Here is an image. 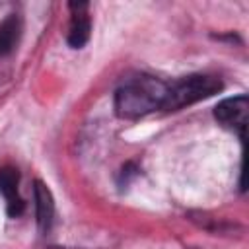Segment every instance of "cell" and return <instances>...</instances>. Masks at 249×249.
Listing matches in <instances>:
<instances>
[{
    "label": "cell",
    "instance_id": "obj_2",
    "mask_svg": "<svg viewBox=\"0 0 249 249\" xmlns=\"http://www.w3.org/2000/svg\"><path fill=\"white\" fill-rule=\"evenodd\" d=\"M222 89V82L216 76L208 74H193L179 78L167 84V95L163 101L165 111H177L185 105H193L200 99H206Z\"/></svg>",
    "mask_w": 249,
    "mask_h": 249
},
{
    "label": "cell",
    "instance_id": "obj_5",
    "mask_svg": "<svg viewBox=\"0 0 249 249\" xmlns=\"http://www.w3.org/2000/svg\"><path fill=\"white\" fill-rule=\"evenodd\" d=\"M88 4H70L72 10V19H70V29H68V43L72 49H82L86 45V41L89 39V29H91V21L88 16Z\"/></svg>",
    "mask_w": 249,
    "mask_h": 249
},
{
    "label": "cell",
    "instance_id": "obj_6",
    "mask_svg": "<svg viewBox=\"0 0 249 249\" xmlns=\"http://www.w3.org/2000/svg\"><path fill=\"white\" fill-rule=\"evenodd\" d=\"M35 202H37V222H39L41 230L47 231L51 228V222H53L54 204H53L49 189L41 181L35 183Z\"/></svg>",
    "mask_w": 249,
    "mask_h": 249
},
{
    "label": "cell",
    "instance_id": "obj_7",
    "mask_svg": "<svg viewBox=\"0 0 249 249\" xmlns=\"http://www.w3.org/2000/svg\"><path fill=\"white\" fill-rule=\"evenodd\" d=\"M19 33H21V21L18 16L12 14L0 23V56L14 51L19 39Z\"/></svg>",
    "mask_w": 249,
    "mask_h": 249
},
{
    "label": "cell",
    "instance_id": "obj_1",
    "mask_svg": "<svg viewBox=\"0 0 249 249\" xmlns=\"http://www.w3.org/2000/svg\"><path fill=\"white\" fill-rule=\"evenodd\" d=\"M167 82L154 76H134L115 91V113L121 119H140L163 109Z\"/></svg>",
    "mask_w": 249,
    "mask_h": 249
},
{
    "label": "cell",
    "instance_id": "obj_4",
    "mask_svg": "<svg viewBox=\"0 0 249 249\" xmlns=\"http://www.w3.org/2000/svg\"><path fill=\"white\" fill-rule=\"evenodd\" d=\"M18 181H19V175H18V169L14 167H0V193L6 200V210L10 216H19L23 212V200L19 196V191H18Z\"/></svg>",
    "mask_w": 249,
    "mask_h": 249
},
{
    "label": "cell",
    "instance_id": "obj_3",
    "mask_svg": "<svg viewBox=\"0 0 249 249\" xmlns=\"http://www.w3.org/2000/svg\"><path fill=\"white\" fill-rule=\"evenodd\" d=\"M247 109H249L247 95H235L220 101L214 109V117L224 128L235 132L239 140H243L247 128Z\"/></svg>",
    "mask_w": 249,
    "mask_h": 249
}]
</instances>
